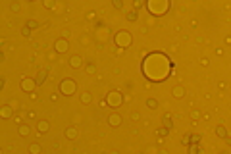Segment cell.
<instances>
[{"instance_id": "cell-16", "label": "cell", "mask_w": 231, "mask_h": 154, "mask_svg": "<svg viewBox=\"0 0 231 154\" xmlns=\"http://www.w3.org/2000/svg\"><path fill=\"white\" fill-rule=\"evenodd\" d=\"M29 150H31V152H33V154H37V152H38V147H37V145H33V147H31V148H29Z\"/></svg>"}, {"instance_id": "cell-11", "label": "cell", "mask_w": 231, "mask_h": 154, "mask_svg": "<svg viewBox=\"0 0 231 154\" xmlns=\"http://www.w3.org/2000/svg\"><path fill=\"white\" fill-rule=\"evenodd\" d=\"M110 122H112L110 125H114V127H116V125H120V116H112V118H110Z\"/></svg>"}, {"instance_id": "cell-8", "label": "cell", "mask_w": 231, "mask_h": 154, "mask_svg": "<svg viewBox=\"0 0 231 154\" xmlns=\"http://www.w3.org/2000/svg\"><path fill=\"white\" fill-rule=\"evenodd\" d=\"M45 77H46V71H45V70H41V71H38V75H37V85L43 83V81H45Z\"/></svg>"}, {"instance_id": "cell-12", "label": "cell", "mask_w": 231, "mask_h": 154, "mask_svg": "<svg viewBox=\"0 0 231 154\" xmlns=\"http://www.w3.org/2000/svg\"><path fill=\"white\" fill-rule=\"evenodd\" d=\"M147 106H148V108H156V106H158V102H156V100H152V98H148V100H147Z\"/></svg>"}, {"instance_id": "cell-9", "label": "cell", "mask_w": 231, "mask_h": 154, "mask_svg": "<svg viewBox=\"0 0 231 154\" xmlns=\"http://www.w3.org/2000/svg\"><path fill=\"white\" fill-rule=\"evenodd\" d=\"M38 25V23H37V21H35V19H29V21H27V23H25V27H27V29H35V27H37Z\"/></svg>"}, {"instance_id": "cell-7", "label": "cell", "mask_w": 231, "mask_h": 154, "mask_svg": "<svg viewBox=\"0 0 231 154\" xmlns=\"http://www.w3.org/2000/svg\"><path fill=\"white\" fill-rule=\"evenodd\" d=\"M216 133H218L220 137H222V139H225V137H227V131H225V127H224V125H220V127H216Z\"/></svg>"}, {"instance_id": "cell-6", "label": "cell", "mask_w": 231, "mask_h": 154, "mask_svg": "<svg viewBox=\"0 0 231 154\" xmlns=\"http://www.w3.org/2000/svg\"><path fill=\"white\" fill-rule=\"evenodd\" d=\"M162 122H164V125H166V129H172V125H173V123H172V118H170V116H164V118H162Z\"/></svg>"}, {"instance_id": "cell-17", "label": "cell", "mask_w": 231, "mask_h": 154, "mask_svg": "<svg viewBox=\"0 0 231 154\" xmlns=\"http://www.w3.org/2000/svg\"><path fill=\"white\" fill-rule=\"evenodd\" d=\"M225 143H227V145H231V137H225Z\"/></svg>"}, {"instance_id": "cell-2", "label": "cell", "mask_w": 231, "mask_h": 154, "mask_svg": "<svg viewBox=\"0 0 231 154\" xmlns=\"http://www.w3.org/2000/svg\"><path fill=\"white\" fill-rule=\"evenodd\" d=\"M68 48H70V46H68V41H66V38H58L56 41V50L58 52H68Z\"/></svg>"}, {"instance_id": "cell-13", "label": "cell", "mask_w": 231, "mask_h": 154, "mask_svg": "<svg viewBox=\"0 0 231 154\" xmlns=\"http://www.w3.org/2000/svg\"><path fill=\"white\" fill-rule=\"evenodd\" d=\"M173 95L177 96V98H179V96H183V89H181V87H175V89H173Z\"/></svg>"}, {"instance_id": "cell-14", "label": "cell", "mask_w": 231, "mask_h": 154, "mask_svg": "<svg viewBox=\"0 0 231 154\" xmlns=\"http://www.w3.org/2000/svg\"><path fill=\"white\" fill-rule=\"evenodd\" d=\"M48 129V123L46 122H38V131H46Z\"/></svg>"}, {"instance_id": "cell-1", "label": "cell", "mask_w": 231, "mask_h": 154, "mask_svg": "<svg viewBox=\"0 0 231 154\" xmlns=\"http://www.w3.org/2000/svg\"><path fill=\"white\" fill-rule=\"evenodd\" d=\"M116 43L120 46H129V43H131V35H127V33H120V35H116Z\"/></svg>"}, {"instance_id": "cell-3", "label": "cell", "mask_w": 231, "mask_h": 154, "mask_svg": "<svg viewBox=\"0 0 231 154\" xmlns=\"http://www.w3.org/2000/svg\"><path fill=\"white\" fill-rule=\"evenodd\" d=\"M73 93V83L71 81H66L64 83V95H71Z\"/></svg>"}, {"instance_id": "cell-15", "label": "cell", "mask_w": 231, "mask_h": 154, "mask_svg": "<svg viewBox=\"0 0 231 154\" xmlns=\"http://www.w3.org/2000/svg\"><path fill=\"white\" fill-rule=\"evenodd\" d=\"M127 19H129V21H135V19H137V14H135V12H129L127 14Z\"/></svg>"}, {"instance_id": "cell-5", "label": "cell", "mask_w": 231, "mask_h": 154, "mask_svg": "<svg viewBox=\"0 0 231 154\" xmlns=\"http://www.w3.org/2000/svg\"><path fill=\"white\" fill-rule=\"evenodd\" d=\"M70 64H71V68H79V66H81V58H79V56H73L70 60Z\"/></svg>"}, {"instance_id": "cell-18", "label": "cell", "mask_w": 231, "mask_h": 154, "mask_svg": "<svg viewBox=\"0 0 231 154\" xmlns=\"http://www.w3.org/2000/svg\"><path fill=\"white\" fill-rule=\"evenodd\" d=\"M220 154H225V152H220Z\"/></svg>"}, {"instance_id": "cell-10", "label": "cell", "mask_w": 231, "mask_h": 154, "mask_svg": "<svg viewBox=\"0 0 231 154\" xmlns=\"http://www.w3.org/2000/svg\"><path fill=\"white\" fill-rule=\"evenodd\" d=\"M35 83H37V81H23V89H33V87H35Z\"/></svg>"}, {"instance_id": "cell-4", "label": "cell", "mask_w": 231, "mask_h": 154, "mask_svg": "<svg viewBox=\"0 0 231 154\" xmlns=\"http://www.w3.org/2000/svg\"><path fill=\"white\" fill-rule=\"evenodd\" d=\"M189 154H202L199 145H189Z\"/></svg>"}]
</instances>
